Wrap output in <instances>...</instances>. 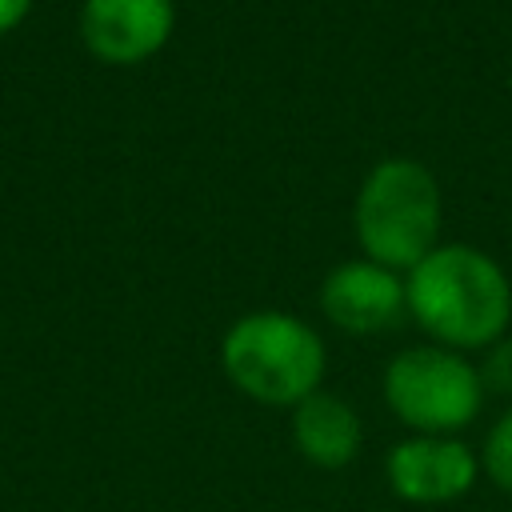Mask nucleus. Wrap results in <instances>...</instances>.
Listing matches in <instances>:
<instances>
[{"instance_id": "1", "label": "nucleus", "mask_w": 512, "mask_h": 512, "mask_svg": "<svg viewBox=\"0 0 512 512\" xmlns=\"http://www.w3.org/2000/svg\"><path fill=\"white\" fill-rule=\"evenodd\" d=\"M408 316L452 352H488L512 328V280L496 256L472 244H436L404 276Z\"/></svg>"}, {"instance_id": "2", "label": "nucleus", "mask_w": 512, "mask_h": 512, "mask_svg": "<svg viewBox=\"0 0 512 512\" xmlns=\"http://www.w3.org/2000/svg\"><path fill=\"white\" fill-rule=\"evenodd\" d=\"M224 380L264 408H296L324 388L328 348L320 332L280 308H256L228 324L220 336Z\"/></svg>"}, {"instance_id": "3", "label": "nucleus", "mask_w": 512, "mask_h": 512, "mask_svg": "<svg viewBox=\"0 0 512 512\" xmlns=\"http://www.w3.org/2000/svg\"><path fill=\"white\" fill-rule=\"evenodd\" d=\"M440 184L412 156H388L368 168L352 204V228L364 260L412 272L440 240Z\"/></svg>"}, {"instance_id": "4", "label": "nucleus", "mask_w": 512, "mask_h": 512, "mask_svg": "<svg viewBox=\"0 0 512 512\" xmlns=\"http://www.w3.org/2000/svg\"><path fill=\"white\" fill-rule=\"evenodd\" d=\"M388 412L412 436H460L484 404L480 368L452 348L412 344L400 348L380 376Z\"/></svg>"}, {"instance_id": "5", "label": "nucleus", "mask_w": 512, "mask_h": 512, "mask_svg": "<svg viewBox=\"0 0 512 512\" xmlns=\"http://www.w3.org/2000/svg\"><path fill=\"white\" fill-rule=\"evenodd\" d=\"M384 480L412 508L460 504L480 480V456L460 436H404L384 456Z\"/></svg>"}, {"instance_id": "6", "label": "nucleus", "mask_w": 512, "mask_h": 512, "mask_svg": "<svg viewBox=\"0 0 512 512\" xmlns=\"http://www.w3.org/2000/svg\"><path fill=\"white\" fill-rule=\"evenodd\" d=\"M320 312L348 336H376L408 316L400 272L372 260H344L320 280Z\"/></svg>"}, {"instance_id": "7", "label": "nucleus", "mask_w": 512, "mask_h": 512, "mask_svg": "<svg viewBox=\"0 0 512 512\" xmlns=\"http://www.w3.org/2000/svg\"><path fill=\"white\" fill-rule=\"evenodd\" d=\"M176 28L172 0H84L80 40L100 64H144L156 56Z\"/></svg>"}, {"instance_id": "8", "label": "nucleus", "mask_w": 512, "mask_h": 512, "mask_svg": "<svg viewBox=\"0 0 512 512\" xmlns=\"http://www.w3.org/2000/svg\"><path fill=\"white\" fill-rule=\"evenodd\" d=\"M288 432H292V448L300 452V460L312 464L316 472H340L364 448L360 412L328 388L304 396L288 412Z\"/></svg>"}, {"instance_id": "9", "label": "nucleus", "mask_w": 512, "mask_h": 512, "mask_svg": "<svg viewBox=\"0 0 512 512\" xmlns=\"http://www.w3.org/2000/svg\"><path fill=\"white\" fill-rule=\"evenodd\" d=\"M476 456H480V476L496 492L512 496V408H504L492 420V428L484 432V444H480Z\"/></svg>"}, {"instance_id": "10", "label": "nucleus", "mask_w": 512, "mask_h": 512, "mask_svg": "<svg viewBox=\"0 0 512 512\" xmlns=\"http://www.w3.org/2000/svg\"><path fill=\"white\" fill-rule=\"evenodd\" d=\"M480 380H484V392H500V396H512V336L496 340L480 364Z\"/></svg>"}, {"instance_id": "11", "label": "nucleus", "mask_w": 512, "mask_h": 512, "mask_svg": "<svg viewBox=\"0 0 512 512\" xmlns=\"http://www.w3.org/2000/svg\"><path fill=\"white\" fill-rule=\"evenodd\" d=\"M28 12H32V0H0V36L12 32L16 24H24Z\"/></svg>"}]
</instances>
